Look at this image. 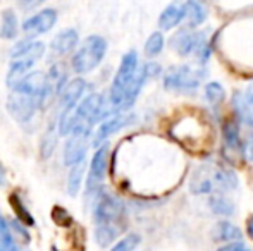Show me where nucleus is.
Returning a JSON list of instances; mask_svg holds the SVG:
<instances>
[{"instance_id": "obj_1", "label": "nucleus", "mask_w": 253, "mask_h": 251, "mask_svg": "<svg viewBox=\"0 0 253 251\" xmlns=\"http://www.w3.org/2000/svg\"><path fill=\"white\" fill-rule=\"evenodd\" d=\"M95 224H97V243L109 246L126 229V208L123 201L110 194H102L95 205Z\"/></svg>"}, {"instance_id": "obj_2", "label": "nucleus", "mask_w": 253, "mask_h": 251, "mask_svg": "<svg viewBox=\"0 0 253 251\" xmlns=\"http://www.w3.org/2000/svg\"><path fill=\"white\" fill-rule=\"evenodd\" d=\"M238 188V178L231 169L219 164H205L193 172L190 189L193 194L226 193Z\"/></svg>"}, {"instance_id": "obj_3", "label": "nucleus", "mask_w": 253, "mask_h": 251, "mask_svg": "<svg viewBox=\"0 0 253 251\" xmlns=\"http://www.w3.org/2000/svg\"><path fill=\"white\" fill-rule=\"evenodd\" d=\"M140 69V64H138V54L134 50H129L121 61V66L117 69L116 76H114L112 86H110L109 93V104L112 105V108L119 110L121 104H123L124 97H126L127 90L133 84L134 77Z\"/></svg>"}, {"instance_id": "obj_4", "label": "nucleus", "mask_w": 253, "mask_h": 251, "mask_svg": "<svg viewBox=\"0 0 253 251\" xmlns=\"http://www.w3.org/2000/svg\"><path fill=\"white\" fill-rule=\"evenodd\" d=\"M107 54V41L103 36H98V35H91L86 40L83 41L78 52L73 57V71L76 74H88L98 67V64L103 61Z\"/></svg>"}, {"instance_id": "obj_5", "label": "nucleus", "mask_w": 253, "mask_h": 251, "mask_svg": "<svg viewBox=\"0 0 253 251\" xmlns=\"http://www.w3.org/2000/svg\"><path fill=\"white\" fill-rule=\"evenodd\" d=\"M205 74L200 69H193L191 66H176L170 67L166 74H164V86L166 90L170 91H195L200 86L202 79Z\"/></svg>"}, {"instance_id": "obj_6", "label": "nucleus", "mask_w": 253, "mask_h": 251, "mask_svg": "<svg viewBox=\"0 0 253 251\" xmlns=\"http://www.w3.org/2000/svg\"><path fill=\"white\" fill-rule=\"evenodd\" d=\"M222 153L231 164H241L245 158V141L238 119H227L222 127Z\"/></svg>"}, {"instance_id": "obj_7", "label": "nucleus", "mask_w": 253, "mask_h": 251, "mask_svg": "<svg viewBox=\"0 0 253 251\" xmlns=\"http://www.w3.org/2000/svg\"><path fill=\"white\" fill-rule=\"evenodd\" d=\"M107 165H109V144L102 143L100 146L97 148V151H95L93 158H91V162H90V171H88V179H86L88 196L98 193L103 179H105Z\"/></svg>"}, {"instance_id": "obj_8", "label": "nucleus", "mask_w": 253, "mask_h": 251, "mask_svg": "<svg viewBox=\"0 0 253 251\" xmlns=\"http://www.w3.org/2000/svg\"><path fill=\"white\" fill-rule=\"evenodd\" d=\"M7 108L17 122H28L33 119L38 108H42V105L35 97L19 93V91H12V95L7 98Z\"/></svg>"}, {"instance_id": "obj_9", "label": "nucleus", "mask_w": 253, "mask_h": 251, "mask_svg": "<svg viewBox=\"0 0 253 251\" xmlns=\"http://www.w3.org/2000/svg\"><path fill=\"white\" fill-rule=\"evenodd\" d=\"M86 81L83 77H74L71 81H66V84L60 90V102H59V115L57 119L67 115L74 107L78 105V102L81 100V97L84 95L86 90ZM57 122V121H55Z\"/></svg>"}, {"instance_id": "obj_10", "label": "nucleus", "mask_w": 253, "mask_h": 251, "mask_svg": "<svg viewBox=\"0 0 253 251\" xmlns=\"http://www.w3.org/2000/svg\"><path fill=\"white\" fill-rule=\"evenodd\" d=\"M91 133H71L64 144V164L76 165L84 162L88 151V138Z\"/></svg>"}, {"instance_id": "obj_11", "label": "nucleus", "mask_w": 253, "mask_h": 251, "mask_svg": "<svg viewBox=\"0 0 253 251\" xmlns=\"http://www.w3.org/2000/svg\"><path fill=\"white\" fill-rule=\"evenodd\" d=\"M57 23V10L43 9L42 12L31 16L23 23V31L28 36H38V35L48 33Z\"/></svg>"}, {"instance_id": "obj_12", "label": "nucleus", "mask_w": 253, "mask_h": 251, "mask_svg": "<svg viewBox=\"0 0 253 251\" xmlns=\"http://www.w3.org/2000/svg\"><path fill=\"white\" fill-rule=\"evenodd\" d=\"M133 121H134V117L131 114H114V115H110L109 119H105V121L98 126L97 133H95V136H93V143L97 144V146H98V144H102V143H105L107 138L112 136L114 133H117V131L123 129V127H126L127 124H131Z\"/></svg>"}, {"instance_id": "obj_13", "label": "nucleus", "mask_w": 253, "mask_h": 251, "mask_svg": "<svg viewBox=\"0 0 253 251\" xmlns=\"http://www.w3.org/2000/svg\"><path fill=\"white\" fill-rule=\"evenodd\" d=\"M202 38H203V35H200V33H193V31H190V30H183L170 38V47H172V50H176L181 57H188V55L195 54V50H197Z\"/></svg>"}, {"instance_id": "obj_14", "label": "nucleus", "mask_w": 253, "mask_h": 251, "mask_svg": "<svg viewBox=\"0 0 253 251\" xmlns=\"http://www.w3.org/2000/svg\"><path fill=\"white\" fill-rule=\"evenodd\" d=\"M43 54H45V45L42 41H33V40L19 41L10 50V57L12 59H31L35 62L43 57Z\"/></svg>"}, {"instance_id": "obj_15", "label": "nucleus", "mask_w": 253, "mask_h": 251, "mask_svg": "<svg viewBox=\"0 0 253 251\" xmlns=\"http://www.w3.org/2000/svg\"><path fill=\"white\" fill-rule=\"evenodd\" d=\"M78 41H80V36L76 30H64L52 40L50 48L55 55H67L76 48Z\"/></svg>"}, {"instance_id": "obj_16", "label": "nucleus", "mask_w": 253, "mask_h": 251, "mask_svg": "<svg viewBox=\"0 0 253 251\" xmlns=\"http://www.w3.org/2000/svg\"><path fill=\"white\" fill-rule=\"evenodd\" d=\"M183 19H184V7L181 5L179 2H174V3H170V5H167L166 9H164V12L160 14L159 26H160V30L169 31V30H172V28H176Z\"/></svg>"}, {"instance_id": "obj_17", "label": "nucleus", "mask_w": 253, "mask_h": 251, "mask_svg": "<svg viewBox=\"0 0 253 251\" xmlns=\"http://www.w3.org/2000/svg\"><path fill=\"white\" fill-rule=\"evenodd\" d=\"M33 66H35V61H31V59H12L9 72H7V86L12 90L24 76L30 74Z\"/></svg>"}, {"instance_id": "obj_18", "label": "nucleus", "mask_w": 253, "mask_h": 251, "mask_svg": "<svg viewBox=\"0 0 253 251\" xmlns=\"http://www.w3.org/2000/svg\"><path fill=\"white\" fill-rule=\"evenodd\" d=\"M213 241H220V243H233V241H241L243 239V232L240 227H236L231 222H219L213 227Z\"/></svg>"}, {"instance_id": "obj_19", "label": "nucleus", "mask_w": 253, "mask_h": 251, "mask_svg": "<svg viewBox=\"0 0 253 251\" xmlns=\"http://www.w3.org/2000/svg\"><path fill=\"white\" fill-rule=\"evenodd\" d=\"M183 7H184V17L188 19L190 28L200 26L203 21L207 19L205 5H203L202 2H198V0H188Z\"/></svg>"}, {"instance_id": "obj_20", "label": "nucleus", "mask_w": 253, "mask_h": 251, "mask_svg": "<svg viewBox=\"0 0 253 251\" xmlns=\"http://www.w3.org/2000/svg\"><path fill=\"white\" fill-rule=\"evenodd\" d=\"M83 174H84V162H80L76 165H71L69 176H67V193L71 196H76L83 184Z\"/></svg>"}, {"instance_id": "obj_21", "label": "nucleus", "mask_w": 253, "mask_h": 251, "mask_svg": "<svg viewBox=\"0 0 253 251\" xmlns=\"http://www.w3.org/2000/svg\"><path fill=\"white\" fill-rule=\"evenodd\" d=\"M209 205L212 208L213 214L217 215H233L234 214V203L229 200V198L222 196V193H215L210 196Z\"/></svg>"}, {"instance_id": "obj_22", "label": "nucleus", "mask_w": 253, "mask_h": 251, "mask_svg": "<svg viewBox=\"0 0 253 251\" xmlns=\"http://www.w3.org/2000/svg\"><path fill=\"white\" fill-rule=\"evenodd\" d=\"M17 35V17L12 10H5L2 14V24H0V36L5 40H12Z\"/></svg>"}, {"instance_id": "obj_23", "label": "nucleus", "mask_w": 253, "mask_h": 251, "mask_svg": "<svg viewBox=\"0 0 253 251\" xmlns=\"http://www.w3.org/2000/svg\"><path fill=\"white\" fill-rule=\"evenodd\" d=\"M10 205H12L14 212H16L17 220H19L23 225H26V227H33L35 218L31 217V214L28 212V208L24 207V203L21 201V198L17 196V194H12V196H10Z\"/></svg>"}, {"instance_id": "obj_24", "label": "nucleus", "mask_w": 253, "mask_h": 251, "mask_svg": "<svg viewBox=\"0 0 253 251\" xmlns=\"http://www.w3.org/2000/svg\"><path fill=\"white\" fill-rule=\"evenodd\" d=\"M57 136H59V131H57V122H52V126L47 129L45 136L42 138V155H43V158H48L52 155V151L55 150Z\"/></svg>"}, {"instance_id": "obj_25", "label": "nucleus", "mask_w": 253, "mask_h": 251, "mask_svg": "<svg viewBox=\"0 0 253 251\" xmlns=\"http://www.w3.org/2000/svg\"><path fill=\"white\" fill-rule=\"evenodd\" d=\"M205 97H207V100H209L210 104L220 105L224 100H226V90H224L220 83L212 81V83H209L205 86Z\"/></svg>"}, {"instance_id": "obj_26", "label": "nucleus", "mask_w": 253, "mask_h": 251, "mask_svg": "<svg viewBox=\"0 0 253 251\" xmlns=\"http://www.w3.org/2000/svg\"><path fill=\"white\" fill-rule=\"evenodd\" d=\"M162 48H164V35L160 31L152 33L148 36L147 43H145V54H147V57H157L162 52Z\"/></svg>"}, {"instance_id": "obj_27", "label": "nucleus", "mask_w": 253, "mask_h": 251, "mask_svg": "<svg viewBox=\"0 0 253 251\" xmlns=\"http://www.w3.org/2000/svg\"><path fill=\"white\" fill-rule=\"evenodd\" d=\"M0 251H17L16 241L10 234L9 225L5 224L3 217L0 218Z\"/></svg>"}, {"instance_id": "obj_28", "label": "nucleus", "mask_w": 253, "mask_h": 251, "mask_svg": "<svg viewBox=\"0 0 253 251\" xmlns=\"http://www.w3.org/2000/svg\"><path fill=\"white\" fill-rule=\"evenodd\" d=\"M140 241H141V238L138 234H129L121 239L110 251H134L138 248V245H140Z\"/></svg>"}, {"instance_id": "obj_29", "label": "nucleus", "mask_w": 253, "mask_h": 251, "mask_svg": "<svg viewBox=\"0 0 253 251\" xmlns=\"http://www.w3.org/2000/svg\"><path fill=\"white\" fill-rule=\"evenodd\" d=\"M64 218H66L67 222L73 220V218H71V215L67 214V212L64 210V208H60V207H55V208H53V220H55L57 224H60V225H66Z\"/></svg>"}, {"instance_id": "obj_30", "label": "nucleus", "mask_w": 253, "mask_h": 251, "mask_svg": "<svg viewBox=\"0 0 253 251\" xmlns=\"http://www.w3.org/2000/svg\"><path fill=\"white\" fill-rule=\"evenodd\" d=\"M217 251H252V250L247 248L241 241H233V243H226V245L220 246Z\"/></svg>"}, {"instance_id": "obj_31", "label": "nucleus", "mask_w": 253, "mask_h": 251, "mask_svg": "<svg viewBox=\"0 0 253 251\" xmlns=\"http://www.w3.org/2000/svg\"><path fill=\"white\" fill-rule=\"evenodd\" d=\"M42 2H43V0H19V5L28 10V9H35V7H38Z\"/></svg>"}, {"instance_id": "obj_32", "label": "nucleus", "mask_w": 253, "mask_h": 251, "mask_svg": "<svg viewBox=\"0 0 253 251\" xmlns=\"http://www.w3.org/2000/svg\"><path fill=\"white\" fill-rule=\"evenodd\" d=\"M247 234L253 239V215H250L247 220Z\"/></svg>"}, {"instance_id": "obj_33", "label": "nucleus", "mask_w": 253, "mask_h": 251, "mask_svg": "<svg viewBox=\"0 0 253 251\" xmlns=\"http://www.w3.org/2000/svg\"><path fill=\"white\" fill-rule=\"evenodd\" d=\"M5 184V172H3V165L2 162H0V186Z\"/></svg>"}]
</instances>
